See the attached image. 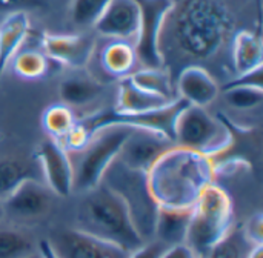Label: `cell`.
I'll return each mask as SVG.
<instances>
[{
  "mask_svg": "<svg viewBox=\"0 0 263 258\" xmlns=\"http://www.w3.org/2000/svg\"><path fill=\"white\" fill-rule=\"evenodd\" d=\"M102 92V85L91 78L71 77L60 83V98L66 106H86L97 100Z\"/></svg>",
  "mask_w": 263,
  "mask_h": 258,
  "instance_id": "24",
  "label": "cell"
},
{
  "mask_svg": "<svg viewBox=\"0 0 263 258\" xmlns=\"http://www.w3.org/2000/svg\"><path fill=\"white\" fill-rule=\"evenodd\" d=\"M97 63L106 78L122 80L129 77L139 65L133 42L114 40L105 43L97 52Z\"/></svg>",
  "mask_w": 263,
  "mask_h": 258,
  "instance_id": "16",
  "label": "cell"
},
{
  "mask_svg": "<svg viewBox=\"0 0 263 258\" xmlns=\"http://www.w3.org/2000/svg\"><path fill=\"white\" fill-rule=\"evenodd\" d=\"M29 35V17L26 12H11L0 22V78L22 49L25 40Z\"/></svg>",
  "mask_w": 263,
  "mask_h": 258,
  "instance_id": "19",
  "label": "cell"
},
{
  "mask_svg": "<svg viewBox=\"0 0 263 258\" xmlns=\"http://www.w3.org/2000/svg\"><path fill=\"white\" fill-rule=\"evenodd\" d=\"M26 258H43V257H42V254H40V252H39V249H37L34 254H31L29 257H26Z\"/></svg>",
  "mask_w": 263,
  "mask_h": 258,
  "instance_id": "37",
  "label": "cell"
},
{
  "mask_svg": "<svg viewBox=\"0 0 263 258\" xmlns=\"http://www.w3.org/2000/svg\"><path fill=\"white\" fill-rule=\"evenodd\" d=\"M230 140V131L222 117L214 118L199 106H186L174 129V145L205 157H213L220 152Z\"/></svg>",
  "mask_w": 263,
  "mask_h": 258,
  "instance_id": "7",
  "label": "cell"
},
{
  "mask_svg": "<svg viewBox=\"0 0 263 258\" xmlns=\"http://www.w3.org/2000/svg\"><path fill=\"white\" fill-rule=\"evenodd\" d=\"M139 23L140 8L136 0H109L94 28L106 38L134 42Z\"/></svg>",
  "mask_w": 263,
  "mask_h": 258,
  "instance_id": "14",
  "label": "cell"
},
{
  "mask_svg": "<svg viewBox=\"0 0 263 258\" xmlns=\"http://www.w3.org/2000/svg\"><path fill=\"white\" fill-rule=\"evenodd\" d=\"M54 192L42 180H26L3 203V215L15 222L43 219L52 206Z\"/></svg>",
  "mask_w": 263,
  "mask_h": 258,
  "instance_id": "9",
  "label": "cell"
},
{
  "mask_svg": "<svg viewBox=\"0 0 263 258\" xmlns=\"http://www.w3.org/2000/svg\"><path fill=\"white\" fill-rule=\"evenodd\" d=\"M242 228L245 235L251 240V243L257 246L263 245V215L260 212L254 214Z\"/></svg>",
  "mask_w": 263,
  "mask_h": 258,
  "instance_id": "32",
  "label": "cell"
},
{
  "mask_svg": "<svg viewBox=\"0 0 263 258\" xmlns=\"http://www.w3.org/2000/svg\"><path fill=\"white\" fill-rule=\"evenodd\" d=\"M37 251V243L20 228L0 220V258H26Z\"/></svg>",
  "mask_w": 263,
  "mask_h": 258,
  "instance_id": "25",
  "label": "cell"
},
{
  "mask_svg": "<svg viewBox=\"0 0 263 258\" xmlns=\"http://www.w3.org/2000/svg\"><path fill=\"white\" fill-rule=\"evenodd\" d=\"M239 22L231 0H173L160 37L163 68L170 74L190 65L205 68L223 51L231 52L234 35L243 29Z\"/></svg>",
  "mask_w": 263,
  "mask_h": 258,
  "instance_id": "1",
  "label": "cell"
},
{
  "mask_svg": "<svg viewBox=\"0 0 263 258\" xmlns=\"http://www.w3.org/2000/svg\"><path fill=\"white\" fill-rule=\"evenodd\" d=\"M43 5V0H0V11L5 12V17L11 12H26L29 9L39 8Z\"/></svg>",
  "mask_w": 263,
  "mask_h": 258,
  "instance_id": "33",
  "label": "cell"
},
{
  "mask_svg": "<svg viewBox=\"0 0 263 258\" xmlns=\"http://www.w3.org/2000/svg\"><path fill=\"white\" fill-rule=\"evenodd\" d=\"M42 48L57 65L82 68L91 62L96 42L83 34H43Z\"/></svg>",
  "mask_w": 263,
  "mask_h": 258,
  "instance_id": "13",
  "label": "cell"
},
{
  "mask_svg": "<svg viewBox=\"0 0 263 258\" xmlns=\"http://www.w3.org/2000/svg\"><path fill=\"white\" fill-rule=\"evenodd\" d=\"M45 185L59 197H68L74 191V166L69 152L52 138L45 140L35 154Z\"/></svg>",
  "mask_w": 263,
  "mask_h": 258,
  "instance_id": "10",
  "label": "cell"
},
{
  "mask_svg": "<svg viewBox=\"0 0 263 258\" xmlns=\"http://www.w3.org/2000/svg\"><path fill=\"white\" fill-rule=\"evenodd\" d=\"M48 243L59 258H128L129 254L77 229L55 231Z\"/></svg>",
  "mask_w": 263,
  "mask_h": 258,
  "instance_id": "11",
  "label": "cell"
},
{
  "mask_svg": "<svg viewBox=\"0 0 263 258\" xmlns=\"http://www.w3.org/2000/svg\"><path fill=\"white\" fill-rule=\"evenodd\" d=\"M76 117L69 106L66 105H52L46 108L42 115V125L45 131L51 135L52 140L60 142L76 125Z\"/></svg>",
  "mask_w": 263,
  "mask_h": 258,
  "instance_id": "27",
  "label": "cell"
},
{
  "mask_svg": "<svg viewBox=\"0 0 263 258\" xmlns=\"http://www.w3.org/2000/svg\"><path fill=\"white\" fill-rule=\"evenodd\" d=\"M108 3L109 0H72L71 18L80 28L94 26Z\"/></svg>",
  "mask_w": 263,
  "mask_h": 258,
  "instance_id": "29",
  "label": "cell"
},
{
  "mask_svg": "<svg viewBox=\"0 0 263 258\" xmlns=\"http://www.w3.org/2000/svg\"><path fill=\"white\" fill-rule=\"evenodd\" d=\"M26 180H42L37 160L28 162L17 157L0 160V203H3Z\"/></svg>",
  "mask_w": 263,
  "mask_h": 258,
  "instance_id": "20",
  "label": "cell"
},
{
  "mask_svg": "<svg viewBox=\"0 0 263 258\" xmlns=\"http://www.w3.org/2000/svg\"><path fill=\"white\" fill-rule=\"evenodd\" d=\"M102 183L111 188L126 205L129 215L145 242L154 234L157 203L154 202L146 180V172L126 168L116 160L103 175Z\"/></svg>",
  "mask_w": 263,
  "mask_h": 258,
  "instance_id": "5",
  "label": "cell"
},
{
  "mask_svg": "<svg viewBox=\"0 0 263 258\" xmlns=\"http://www.w3.org/2000/svg\"><path fill=\"white\" fill-rule=\"evenodd\" d=\"M248 258H263V245L262 246H256V248L251 251V254H250V257Z\"/></svg>",
  "mask_w": 263,
  "mask_h": 258,
  "instance_id": "36",
  "label": "cell"
},
{
  "mask_svg": "<svg viewBox=\"0 0 263 258\" xmlns=\"http://www.w3.org/2000/svg\"><path fill=\"white\" fill-rule=\"evenodd\" d=\"M162 258H197L186 245H176L166 248Z\"/></svg>",
  "mask_w": 263,
  "mask_h": 258,
  "instance_id": "34",
  "label": "cell"
},
{
  "mask_svg": "<svg viewBox=\"0 0 263 258\" xmlns=\"http://www.w3.org/2000/svg\"><path fill=\"white\" fill-rule=\"evenodd\" d=\"M11 62L14 72L26 80H37L46 77L52 71V65H57L43 51L31 48L20 49Z\"/></svg>",
  "mask_w": 263,
  "mask_h": 258,
  "instance_id": "23",
  "label": "cell"
},
{
  "mask_svg": "<svg viewBox=\"0 0 263 258\" xmlns=\"http://www.w3.org/2000/svg\"><path fill=\"white\" fill-rule=\"evenodd\" d=\"M256 246L245 235L243 228L234 225L206 258H248Z\"/></svg>",
  "mask_w": 263,
  "mask_h": 258,
  "instance_id": "26",
  "label": "cell"
},
{
  "mask_svg": "<svg viewBox=\"0 0 263 258\" xmlns=\"http://www.w3.org/2000/svg\"><path fill=\"white\" fill-rule=\"evenodd\" d=\"M231 86H253V88H263V68L259 66L253 71L237 74L231 80L225 83V88Z\"/></svg>",
  "mask_w": 263,
  "mask_h": 258,
  "instance_id": "30",
  "label": "cell"
},
{
  "mask_svg": "<svg viewBox=\"0 0 263 258\" xmlns=\"http://www.w3.org/2000/svg\"><path fill=\"white\" fill-rule=\"evenodd\" d=\"M230 55L234 75L262 66L263 42L260 31L253 28H243L237 31L231 43Z\"/></svg>",
  "mask_w": 263,
  "mask_h": 258,
  "instance_id": "18",
  "label": "cell"
},
{
  "mask_svg": "<svg viewBox=\"0 0 263 258\" xmlns=\"http://www.w3.org/2000/svg\"><path fill=\"white\" fill-rule=\"evenodd\" d=\"M3 219V209H2V203H0V220Z\"/></svg>",
  "mask_w": 263,
  "mask_h": 258,
  "instance_id": "38",
  "label": "cell"
},
{
  "mask_svg": "<svg viewBox=\"0 0 263 258\" xmlns=\"http://www.w3.org/2000/svg\"><path fill=\"white\" fill-rule=\"evenodd\" d=\"M225 103L239 111H250L262 105L263 88L231 86L225 88Z\"/></svg>",
  "mask_w": 263,
  "mask_h": 258,
  "instance_id": "28",
  "label": "cell"
},
{
  "mask_svg": "<svg viewBox=\"0 0 263 258\" xmlns=\"http://www.w3.org/2000/svg\"><path fill=\"white\" fill-rule=\"evenodd\" d=\"M234 226V208L230 194L211 183L193 205L185 245L197 258H206Z\"/></svg>",
  "mask_w": 263,
  "mask_h": 258,
  "instance_id": "4",
  "label": "cell"
},
{
  "mask_svg": "<svg viewBox=\"0 0 263 258\" xmlns=\"http://www.w3.org/2000/svg\"><path fill=\"white\" fill-rule=\"evenodd\" d=\"M166 245L153 240V242H145L142 246L134 249L133 252L128 254V258H162V255L166 251Z\"/></svg>",
  "mask_w": 263,
  "mask_h": 258,
  "instance_id": "31",
  "label": "cell"
},
{
  "mask_svg": "<svg viewBox=\"0 0 263 258\" xmlns=\"http://www.w3.org/2000/svg\"><path fill=\"white\" fill-rule=\"evenodd\" d=\"M191 208H176V206H159L154 222V240L170 246L185 245Z\"/></svg>",
  "mask_w": 263,
  "mask_h": 258,
  "instance_id": "17",
  "label": "cell"
},
{
  "mask_svg": "<svg viewBox=\"0 0 263 258\" xmlns=\"http://www.w3.org/2000/svg\"><path fill=\"white\" fill-rule=\"evenodd\" d=\"M176 94L190 106L205 108L211 105L220 91L213 72L203 66L190 65L179 71L176 80Z\"/></svg>",
  "mask_w": 263,
  "mask_h": 258,
  "instance_id": "15",
  "label": "cell"
},
{
  "mask_svg": "<svg viewBox=\"0 0 263 258\" xmlns=\"http://www.w3.org/2000/svg\"><path fill=\"white\" fill-rule=\"evenodd\" d=\"M140 8V23L133 42L142 68H163L160 37L173 0H136Z\"/></svg>",
  "mask_w": 263,
  "mask_h": 258,
  "instance_id": "8",
  "label": "cell"
},
{
  "mask_svg": "<svg viewBox=\"0 0 263 258\" xmlns=\"http://www.w3.org/2000/svg\"><path fill=\"white\" fill-rule=\"evenodd\" d=\"M37 249H39V252L42 254V257L43 258H59L54 254V251L51 249L48 240H42V242L37 245Z\"/></svg>",
  "mask_w": 263,
  "mask_h": 258,
  "instance_id": "35",
  "label": "cell"
},
{
  "mask_svg": "<svg viewBox=\"0 0 263 258\" xmlns=\"http://www.w3.org/2000/svg\"><path fill=\"white\" fill-rule=\"evenodd\" d=\"M214 175L208 157L174 145L151 166L146 180L157 206L191 208Z\"/></svg>",
  "mask_w": 263,
  "mask_h": 258,
  "instance_id": "2",
  "label": "cell"
},
{
  "mask_svg": "<svg viewBox=\"0 0 263 258\" xmlns=\"http://www.w3.org/2000/svg\"><path fill=\"white\" fill-rule=\"evenodd\" d=\"M137 88L168 98V100H176V88L173 83V75L168 72L166 68H140L136 69L129 77H128Z\"/></svg>",
  "mask_w": 263,
  "mask_h": 258,
  "instance_id": "22",
  "label": "cell"
},
{
  "mask_svg": "<svg viewBox=\"0 0 263 258\" xmlns=\"http://www.w3.org/2000/svg\"><path fill=\"white\" fill-rule=\"evenodd\" d=\"M74 229L133 252L145 243L123 200L105 183L85 192Z\"/></svg>",
  "mask_w": 263,
  "mask_h": 258,
  "instance_id": "3",
  "label": "cell"
},
{
  "mask_svg": "<svg viewBox=\"0 0 263 258\" xmlns=\"http://www.w3.org/2000/svg\"><path fill=\"white\" fill-rule=\"evenodd\" d=\"M173 146L174 143L160 134L145 129H131L117 160L129 169L148 172L151 166Z\"/></svg>",
  "mask_w": 263,
  "mask_h": 258,
  "instance_id": "12",
  "label": "cell"
},
{
  "mask_svg": "<svg viewBox=\"0 0 263 258\" xmlns=\"http://www.w3.org/2000/svg\"><path fill=\"white\" fill-rule=\"evenodd\" d=\"M129 132L131 128L126 126H108L92 135L88 146L80 151V162L74 168V189L88 192L102 183L108 168L119 158Z\"/></svg>",
  "mask_w": 263,
  "mask_h": 258,
  "instance_id": "6",
  "label": "cell"
},
{
  "mask_svg": "<svg viewBox=\"0 0 263 258\" xmlns=\"http://www.w3.org/2000/svg\"><path fill=\"white\" fill-rule=\"evenodd\" d=\"M174 100H168L154 94H149L140 88H137L128 77L119 80V91H117V112L125 114H137V112H146L153 109H159L166 106Z\"/></svg>",
  "mask_w": 263,
  "mask_h": 258,
  "instance_id": "21",
  "label": "cell"
}]
</instances>
